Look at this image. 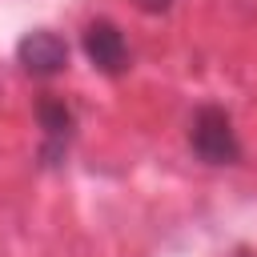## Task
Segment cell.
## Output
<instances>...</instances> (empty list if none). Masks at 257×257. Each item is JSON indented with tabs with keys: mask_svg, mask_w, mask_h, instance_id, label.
<instances>
[{
	"mask_svg": "<svg viewBox=\"0 0 257 257\" xmlns=\"http://www.w3.org/2000/svg\"><path fill=\"white\" fill-rule=\"evenodd\" d=\"M189 149L205 165H237L241 141H237V128H233V116L221 104H201L189 116Z\"/></svg>",
	"mask_w": 257,
	"mask_h": 257,
	"instance_id": "1",
	"label": "cell"
},
{
	"mask_svg": "<svg viewBox=\"0 0 257 257\" xmlns=\"http://www.w3.org/2000/svg\"><path fill=\"white\" fill-rule=\"evenodd\" d=\"M36 120H40V165L56 169L68 157V145L76 137V112L64 96L44 92L36 100Z\"/></svg>",
	"mask_w": 257,
	"mask_h": 257,
	"instance_id": "2",
	"label": "cell"
},
{
	"mask_svg": "<svg viewBox=\"0 0 257 257\" xmlns=\"http://www.w3.org/2000/svg\"><path fill=\"white\" fill-rule=\"evenodd\" d=\"M80 48H84V56L96 72H104V76H124L128 72L133 52H128L124 32L112 20H88L84 32H80Z\"/></svg>",
	"mask_w": 257,
	"mask_h": 257,
	"instance_id": "3",
	"label": "cell"
},
{
	"mask_svg": "<svg viewBox=\"0 0 257 257\" xmlns=\"http://www.w3.org/2000/svg\"><path fill=\"white\" fill-rule=\"evenodd\" d=\"M16 60L28 76L48 80V76L68 68V44H64V36H56L48 28H32L16 40Z\"/></svg>",
	"mask_w": 257,
	"mask_h": 257,
	"instance_id": "4",
	"label": "cell"
},
{
	"mask_svg": "<svg viewBox=\"0 0 257 257\" xmlns=\"http://www.w3.org/2000/svg\"><path fill=\"white\" fill-rule=\"evenodd\" d=\"M141 12H149V16H161V12H169L173 8V0H133Z\"/></svg>",
	"mask_w": 257,
	"mask_h": 257,
	"instance_id": "5",
	"label": "cell"
},
{
	"mask_svg": "<svg viewBox=\"0 0 257 257\" xmlns=\"http://www.w3.org/2000/svg\"><path fill=\"white\" fill-rule=\"evenodd\" d=\"M233 257H253V249H249V245H237V253H233Z\"/></svg>",
	"mask_w": 257,
	"mask_h": 257,
	"instance_id": "6",
	"label": "cell"
}]
</instances>
